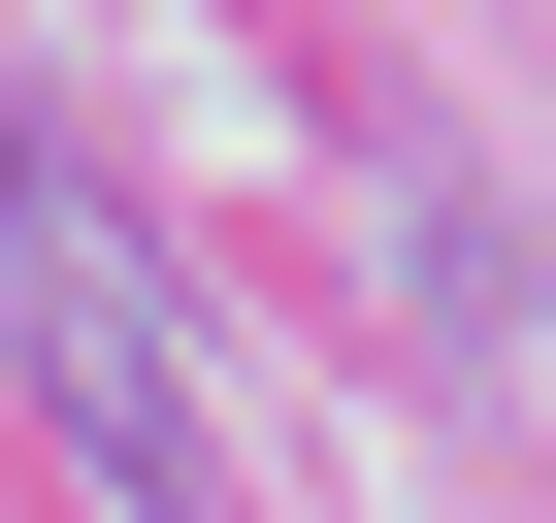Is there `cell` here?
<instances>
[{"instance_id":"6da1fadb","label":"cell","mask_w":556,"mask_h":523,"mask_svg":"<svg viewBox=\"0 0 556 523\" xmlns=\"http://www.w3.org/2000/svg\"><path fill=\"white\" fill-rule=\"evenodd\" d=\"M0 360L66 393V458H99L131 523H229V425H197V328H164L131 196H0Z\"/></svg>"},{"instance_id":"7a4b0ae2","label":"cell","mask_w":556,"mask_h":523,"mask_svg":"<svg viewBox=\"0 0 556 523\" xmlns=\"http://www.w3.org/2000/svg\"><path fill=\"white\" fill-rule=\"evenodd\" d=\"M0 196H34V131H0Z\"/></svg>"}]
</instances>
